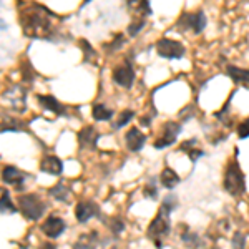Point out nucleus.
I'll use <instances>...</instances> for the list:
<instances>
[{"label":"nucleus","mask_w":249,"mask_h":249,"mask_svg":"<svg viewBox=\"0 0 249 249\" xmlns=\"http://www.w3.org/2000/svg\"><path fill=\"white\" fill-rule=\"evenodd\" d=\"M50 12L43 9L42 5H30L23 7L20 12V22H22V29L30 37H47L52 30V18Z\"/></svg>","instance_id":"obj_1"},{"label":"nucleus","mask_w":249,"mask_h":249,"mask_svg":"<svg viewBox=\"0 0 249 249\" xmlns=\"http://www.w3.org/2000/svg\"><path fill=\"white\" fill-rule=\"evenodd\" d=\"M224 190L230 193L231 196H241L246 191V181H244V175L241 171L239 164L236 161H231L228 164L226 173H224Z\"/></svg>","instance_id":"obj_2"},{"label":"nucleus","mask_w":249,"mask_h":249,"mask_svg":"<svg viewBox=\"0 0 249 249\" xmlns=\"http://www.w3.org/2000/svg\"><path fill=\"white\" fill-rule=\"evenodd\" d=\"M18 204L20 211L23 213L27 219H38L42 218V214L45 213V204L42 199L35 195H20L18 196Z\"/></svg>","instance_id":"obj_3"},{"label":"nucleus","mask_w":249,"mask_h":249,"mask_svg":"<svg viewBox=\"0 0 249 249\" xmlns=\"http://www.w3.org/2000/svg\"><path fill=\"white\" fill-rule=\"evenodd\" d=\"M176 27L181 30V34L186 30H191L195 34H201L204 27H206V15H204L203 10L191 12V14L184 12V14H181V17H179Z\"/></svg>","instance_id":"obj_4"},{"label":"nucleus","mask_w":249,"mask_h":249,"mask_svg":"<svg viewBox=\"0 0 249 249\" xmlns=\"http://www.w3.org/2000/svg\"><path fill=\"white\" fill-rule=\"evenodd\" d=\"M166 216H170L168 213H164L163 210H160L158 216L151 221L150 228H148V236H150L151 239H155L156 246L161 248V238H164V236L170 232V223H168V218Z\"/></svg>","instance_id":"obj_5"},{"label":"nucleus","mask_w":249,"mask_h":249,"mask_svg":"<svg viewBox=\"0 0 249 249\" xmlns=\"http://www.w3.org/2000/svg\"><path fill=\"white\" fill-rule=\"evenodd\" d=\"M156 52L161 58L166 60H179L184 55V47L176 40L161 38L156 42Z\"/></svg>","instance_id":"obj_6"},{"label":"nucleus","mask_w":249,"mask_h":249,"mask_svg":"<svg viewBox=\"0 0 249 249\" xmlns=\"http://www.w3.org/2000/svg\"><path fill=\"white\" fill-rule=\"evenodd\" d=\"M113 80L123 88H130L135 83V70L128 60H124L122 65L113 70Z\"/></svg>","instance_id":"obj_7"},{"label":"nucleus","mask_w":249,"mask_h":249,"mask_svg":"<svg viewBox=\"0 0 249 249\" xmlns=\"http://www.w3.org/2000/svg\"><path fill=\"white\" fill-rule=\"evenodd\" d=\"M181 131V124L178 123H166L163 128V135L155 142V148H166L176 142V136Z\"/></svg>","instance_id":"obj_8"},{"label":"nucleus","mask_w":249,"mask_h":249,"mask_svg":"<svg viewBox=\"0 0 249 249\" xmlns=\"http://www.w3.org/2000/svg\"><path fill=\"white\" fill-rule=\"evenodd\" d=\"M42 231L43 234L48 238H58L63 231H65V221L58 216H50L45 219V223L42 224Z\"/></svg>","instance_id":"obj_9"},{"label":"nucleus","mask_w":249,"mask_h":249,"mask_svg":"<svg viewBox=\"0 0 249 249\" xmlns=\"http://www.w3.org/2000/svg\"><path fill=\"white\" fill-rule=\"evenodd\" d=\"M124 140H126L128 150L136 153V151H140L143 148L144 142H146V136H144L138 128H130V131H128L126 136H124Z\"/></svg>","instance_id":"obj_10"},{"label":"nucleus","mask_w":249,"mask_h":249,"mask_svg":"<svg viewBox=\"0 0 249 249\" xmlns=\"http://www.w3.org/2000/svg\"><path fill=\"white\" fill-rule=\"evenodd\" d=\"M96 214H98V206L95 203H78L77 208H75V216H77L80 223H87L88 219H91Z\"/></svg>","instance_id":"obj_11"},{"label":"nucleus","mask_w":249,"mask_h":249,"mask_svg":"<svg viewBox=\"0 0 249 249\" xmlns=\"http://www.w3.org/2000/svg\"><path fill=\"white\" fill-rule=\"evenodd\" d=\"M25 173H22L20 170H17L15 166H7L5 170L2 171V179L10 186H18L25 181Z\"/></svg>","instance_id":"obj_12"},{"label":"nucleus","mask_w":249,"mask_h":249,"mask_svg":"<svg viewBox=\"0 0 249 249\" xmlns=\"http://www.w3.org/2000/svg\"><path fill=\"white\" fill-rule=\"evenodd\" d=\"M128 5V10L135 15H140V18H144L146 15H151V7L148 0H124Z\"/></svg>","instance_id":"obj_13"},{"label":"nucleus","mask_w":249,"mask_h":249,"mask_svg":"<svg viewBox=\"0 0 249 249\" xmlns=\"http://www.w3.org/2000/svg\"><path fill=\"white\" fill-rule=\"evenodd\" d=\"M42 170L48 175H60L63 170V164L57 156H45L42 160Z\"/></svg>","instance_id":"obj_14"},{"label":"nucleus","mask_w":249,"mask_h":249,"mask_svg":"<svg viewBox=\"0 0 249 249\" xmlns=\"http://www.w3.org/2000/svg\"><path fill=\"white\" fill-rule=\"evenodd\" d=\"M96 140H98V135H96L93 126H85L82 131L78 133V142L82 146H95Z\"/></svg>","instance_id":"obj_15"},{"label":"nucleus","mask_w":249,"mask_h":249,"mask_svg":"<svg viewBox=\"0 0 249 249\" xmlns=\"http://www.w3.org/2000/svg\"><path fill=\"white\" fill-rule=\"evenodd\" d=\"M160 179H161V184L166 188V190H173V188L179 183V176L176 175L171 168H164L161 176H160Z\"/></svg>","instance_id":"obj_16"},{"label":"nucleus","mask_w":249,"mask_h":249,"mask_svg":"<svg viewBox=\"0 0 249 249\" xmlns=\"http://www.w3.org/2000/svg\"><path fill=\"white\" fill-rule=\"evenodd\" d=\"M37 98H38L40 105L45 108V110L55 111V113H58V115H62V113H63V107L60 105L57 98H53V96H43V95L37 96Z\"/></svg>","instance_id":"obj_17"},{"label":"nucleus","mask_w":249,"mask_h":249,"mask_svg":"<svg viewBox=\"0 0 249 249\" xmlns=\"http://www.w3.org/2000/svg\"><path fill=\"white\" fill-rule=\"evenodd\" d=\"M228 75H230L236 83H249V70H244V68L230 65L228 67Z\"/></svg>","instance_id":"obj_18"},{"label":"nucleus","mask_w":249,"mask_h":249,"mask_svg":"<svg viewBox=\"0 0 249 249\" xmlns=\"http://www.w3.org/2000/svg\"><path fill=\"white\" fill-rule=\"evenodd\" d=\"M73 249H96V234L91 232V234L82 236V238L75 243Z\"/></svg>","instance_id":"obj_19"},{"label":"nucleus","mask_w":249,"mask_h":249,"mask_svg":"<svg viewBox=\"0 0 249 249\" xmlns=\"http://www.w3.org/2000/svg\"><path fill=\"white\" fill-rule=\"evenodd\" d=\"M91 115H93V118L96 122H108V120L113 116V111H111L110 108H107L105 105H95Z\"/></svg>","instance_id":"obj_20"},{"label":"nucleus","mask_w":249,"mask_h":249,"mask_svg":"<svg viewBox=\"0 0 249 249\" xmlns=\"http://www.w3.org/2000/svg\"><path fill=\"white\" fill-rule=\"evenodd\" d=\"M135 116V113L131 110H124V111H122V113L118 115V118H116V122H115V124H113V128L115 130H118V128H123L124 124H128L131 122V118Z\"/></svg>","instance_id":"obj_21"},{"label":"nucleus","mask_w":249,"mask_h":249,"mask_svg":"<svg viewBox=\"0 0 249 249\" xmlns=\"http://www.w3.org/2000/svg\"><path fill=\"white\" fill-rule=\"evenodd\" d=\"M144 25H146L144 18H135L133 22L128 25V35H130V37H136V35H138L140 32L143 30Z\"/></svg>","instance_id":"obj_22"},{"label":"nucleus","mask_w":249,"mask_h":249,"mask_svg":"<svg viewBox=\"0 0 249 249\" xmlns=\"http://www.w3.org/2000/svg\"><path fill=\"white\" fill-rule=\"evenodd\" d=\"M50 195L53 196L55 199H58V201H67L68 199V190L63 186V184H57V186L52 188Z\"/></svg>","instance_id":"obj_23"},{"label":"nucleus","mask_w":249,"mask_h":249,"mask_svg":"<svg viewBox=\"0 0 249 249\" xmlns=\"http://www.w3.org/2000/svg\"><path fill=\"white\" fill-rule=\"evenodd\" d=\"M0 211L15 213V206L12 204V199H10L9 191H2V196H0Z\"/></svg>","instance_id":"obj_24"},{"label":"nucleus","mask_w":249,"mask_h":249,"mask_svg":"<svg viewBox=\"0 0 249 249\" xmlns=\"http://www.w3.org/2000/svg\"><path fill=\"white\" fill-rule=\"evenodd\" d=\"M238 135H239V138H241V140L249 138V118H248V120H244L243 123H239V126H238Z\"/></svg>","instance_id":"obj_25"},{"label":"nucleus","mask_w":249,"mask_h":249,"mask_svg":"<svg viewBox=\"0 0 249 249\" xmlns=\"http://www.w3.org/2000/svg\"><path fill=\"white\" fill-rule=\"evenodd\" d=\"M244 244H246V238H244V234L243 232H236L234 238H232V248L244 249Z\"/></svg>","instance_id":"obj_26"},{"label":"nucleus","mask_w":249,"mask_h":249,"mask_svg":"<svg viewBox=\"0 0 249 249\" xmlns=\"http://www.w3.org/2000/svg\"><path fill=\"white\" fill-rule=\"evenodd\" d=\"M110 230L113 232H122L124 230V224L120 218H113L110 221Z\"/></svg>","instance_id":"obj_27"},{"label":"nucleus","mask_w":249,"mask_h":249,"mask_svg":"<svg viewBox=\"0 0 249 249\" xmlns=\"http://www.w3.org/2000/svg\"><path fill=\"white\" fill-rule=\"evenodd\" d=\"M80 43H82V48L85 50V58H87V60H90V57H91V58H95V57H96L95 50H93V48H91L90 45H88L85 40H80Z\"/></svg>","instance_id":"obj_28"},{"label":"nucleus","mask_w":249,"mask_h":249,"mask_svg":"<svg viewBox=\"0 0 249 249\" xmlns=\"http://www.w3.org/2000/svg\"><path fill=\"white\" fill-rule=\"evenodd\" d=\"M183 241L190 244V246H198V244H196V243H198V236L191 234V232H186V234L183 236Z\"/></svg>","instance_id":"obj_29"},{"label":"nucleus","mask_w":249,"mask_h":249,"mask_svg":"<svg viewBox=\"0 0 249 249\" xmlns=\"http://www.w3.org/2000/svg\"><path fill=\"white\" fill-rule=\"evenodd\" d=\"M124 43V37L123 35H118V38L115 40L113 43H111V47H110V50H116V48H120Z\"/></svg>","instance_id":"obj_30"},{"label":"nucleus","mask_w":249,"mask_h":249,"mask_svg":"<svg viewBox=\"0 0 249 249\" xmlns=\"http://www.w3.org/2000/svg\"><path fill=\"white\" fill-rule=\"evenodd\" d=\"M144 195L150 196V198H156V196H158V190L153 186H148L146 190H144Z\"/></svg>","instance_id":"obj_31"},{"label":"nucleus","mask_w":249,"mask_h":249,"mask_svg":"<svg viewBox=\"0 0 249 249\" xmlns=\"http://www.w3.org/2000/svg\"><path fill=\"white\" fill-rule=\"evenodd\" d=\"M38 249H57L53 246V244H50V243H43V244H40Z\"/></svg>","instance_id":"obj_32"},{"label":"nucleus","mask_w":249,"mask_h":249,"mask_svg":"<svg viewBox=\"0 0 249 249\" xmlns=\"http://www.w3.org/2000/svg\"><path fill=\"white\" fill-rule=\"evenodd\" d=\"M88 2H90V0H83V5H87Z\"/></svg>","instance_id":"obj_33"},{"label":"nucleus","mask_w":249,"mask_h":249,"mask_svg":"<svg viewBox=\"0 0 249 249\" xmlns=\"http://www.w3.org/2000/svg\"><path fill=\"white\" fill-rule=\"evenodd\" d=\"M113 249H116V248H113Z\"/></svg>","instance_id":"obj_34"}]
</instances>
